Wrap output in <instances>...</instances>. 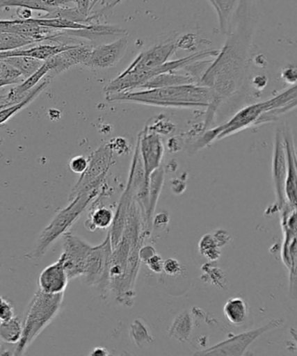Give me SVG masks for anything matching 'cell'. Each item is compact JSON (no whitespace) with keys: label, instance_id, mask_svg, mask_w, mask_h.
I'll list each match as a JSON object with an SVG mask.
<instances>
[{"label":"cell","instance_id":"8d00e7d4","mask_svg":"<svg viewBox=\"0 0 297 356\" xmlns=\"http://www.w3.org/2000/svg\"><path fill=\"white\" fill-rule=\"evenodd\" d=\"M163 261L161 255L155 254L150 259H148L145 264L152 272L155 273V274H161L163 272Z\"/></svg>","mask_w":297,"mask_h":356},{"label":"cell","instance_id":"9c48e42d","mask_svg":"<svg viewBox=\"0 0 297 356\" xmlns=\"http://www.w3.org/2000/svg\"><path fill=\"white\" fill-rule=\"evenodd\" d=\"M113 248L109 233L104 241L98 246H92L86 258L84 276L86 284L98 286L102 293L109 289V264Z\"/></svg>","mask_w":297,"mask_h":356},{"label":"cell","instance_id":"d6986e66","mask_svg":"<svg viewBox=\"0 0 297 356\" xmlns=\"http://www.w3.org/2000/svg\"><path fill=\"white\" fill-rule=\"evenodd\" d=\"M165 181V169L161 167L156 170L152 172L150 176V181H148V209L145 218L146 222V231L145 234L150 236L153 228V217L154 216L155 209H156L159 197H160L162 188H163Z\"/></svg>","mask_w":297,"mask_h":356},{"label":"cell","instance_id":"d6a6232c","mask_svg":"<svg viewBox=\"0 0 297 356\" xmlns=\"http://www.w3.org/2000/svg\"><path fill=\"white\" fill-rule=\"evenodd\" d=\"M15 316V307L11 300L5 296H0V323L12 319Z\"/></svg>","mask_w":297,"mask_h":356},{"label":"cell","instance_id":"ab89813d","mask_svg":"<svg viewBox=\"0 0 297 356\" xmlns=\"http://www.w3.org/2000/svg\"><path fill=\"white\" fill-rule=\"evenodd\" d=\"M169 222V216L167 213L162 212L153 217V226L157 228H164Z\"/></svg>","mask_w":297,"mask_h":356},{"label":"cell","instance_id":"7402d4cb","mask_svg":"<svg viewBox=\"0 0 297 356\" xmlns=\"http://www.w3.org/2000/svg\"><path fill=\"white\" fill-rule=\"evenodd\" d=\"M197 84L195 79L188 74H181L177 72H164L154 76L145 83L139 90L166 88V86Z\"/></svg>","mask_w":297,"mask_h":356},{"label":"cell","instance_id":"ffe728a7","mask_svg":"<svg viewBox=\"0 0 297 356\" xmlns=\"http://www.w3.org/2000/svg\"><path fill=\"white\" fill-rule=\"evenodd\" d=\"M74 0H0V9L6 8H22L48 13L63 8Z\"/></svg>","mask_w":297,"mask_h":356},{"label":"cell","instance_id":"836d02e7","mask_svg":"<svg viewBox=\"0 0 297 356\" xmlns=\"http://www.w3.org/2000/svg\"><path fill=\"white\" fill-rule=\"evenodd\" d=\"M88 165V159L79 155L72 159L69 162V168L74 174L82 175L86 170Z\"/></svg>","mask_w":297,"mask_h":356},{"label":"cell","instance_id":"681fc988","mask_svg":"<svg viewBox=\"0 0 297 356\" xmlns=\"http://www.w3.org/2000/svg\"><path fill=\"white\" fill-rule=\"evenodd\" d=\"M0 206H1V204H0Z\"/></svg>","mask_w":297,"mask_h":356},{"label":"cell","instance_id":"f1b7e54d","mask_svg":"<svg viewBox=\"0 0 297 356\" xmlns=\"http://www.w3.org/2000/svg\"><path fill=\"white\" fill-rule=\"evenodd\" d=\"M36 43L31 38L19 34L0 33V51L22 49V47Z\"/></svg>","mask_w":297,"mask_h":356},{"label":"cell","instance_id":"4316f807","mask_svg":"<svg viewBox=\"0 0 297 356\" xmlns=\"http://www.w3.org/2000/svg\"><path fill=\"white\" fill-rule=\"evenodd\" d=\"M22 321L18 316L0 323V341L9 344H18L22 337Z\"/></svg>","mask_w":297,"mask_h":356},{"label":"cell","instance_id":"f6af8a7d","mask_svg":"<svg viewBox=\"0 0 297 356\" xmlns=\"http://www.w3.org/2000/svg\"><path fill=\"white\" fill-rule=\"evenodd\" d=\"M265 77H262V76H259V77L255 78L254 82L255 86H257V88H264V86L267 84V81L264 82Z\"/></svg>","mask_w":297,"mask_h":356},{"label":"cell","instance_id":"1f68e13d","mask_svg":"<svg viewBox=\"0 0 297 356\" xmlns=\"http://www.w3.org/2000/svg\"><path fill=\"white\" fill-rule=\"evenodd\" d=\"M202 275L201 278L202 281L218 286V288H224L226 286V275L222 269L210 264H206L202 266Z\"/></svg>","mask_w":297,"mask_h":356},{"label":"cell","instance_id":"7bdbcfd3","mask_svg":"<svg viewBox=\"0 0 297 356\" xmlns=\"http://www.w3.org/2000/svg\"><path fill=\"white\" fill-rule=\"evenodd\" d=\"M16 13L19 16V19L22 20L29 19L33 16L32 10L27 8H18Z\"/></svg>","mask_w":297,"mask_h":356},{"label":"cell","instance_id":"ac0fdd59","mask_svg":"<svg viewBox=\"0 0 297 356\" xmlns=\"http://www.w3.org/2000/svg\"><path fill=\"white\" fill-rule=\"evenodd\" d=\"M69 278L65 270L63 264L60 259L54 264L47 266L40 273L39 277V286L41 291L58 295L64 293L68 285Z\"/></svg>","mask_w":297,"mask_h":356},{"label":"cell","instance_id":"8992f818","mask_svg":"<svg viewBox=\"0 0 297 356\" xmlns=\"http://www.w3.org/2000/svg\"><path fill=\"white\" fill-rule=\"evenodd\" d=\"M219 51L208 50L197 51L188 57L179 58V60H168L160 67L154 69L144 74H134V72H122L118 77L110 81L105 88L106 95L113 93L136 91L143 86L145 83L154 78V76L164 74V72H176L188 67L193 62L206 60V58H215Z\"/></svg>","mask_w":297,"mask_h":356},{"label":"cell","instance_id":"2e32d148","mask_svg":"<svg viewBox=\"0 0 297 356\" xmlns=\"http://www.w3.org/2000/svg\"><path fill=\"white\" fill-rule=\"evenodd\" d=\"M93 48L85 44H74L70 49L61 51L47 60L50 65L51 70L47 74L46 79H53L61 72L67 70L76 65H84L88 63L90 54Z\"/></svg>","mask_w":297,"mask_h":356},{"label":"cell","instance_id":"52a82bcc","mask_svg":"<svg viewBox=\"0 0 297 356\" xmlns=\"http://www.w3.org/2000/svg\"><path fill=\"white\" fill-rule=\"evenodd\" d=\"M88 159L86 170L81 175L79 181L72 189L69 200L81 193L95 191L104 186L106 176L113 165V152L109 143L103 145Z\"/></svg>","mask_w":297,"mask_h":356},{"label":"cell","instance_id":"cb8c5ba5","mask_svg":"<svg viewBox=\"0 0 297 356\" xmlns=\"http://www.w3.org/2000/svg\"><path fill=\"white\" fill-rule=\"evenodd\" d=\"M49 83V79H45L44 81L40 82V84H38L35 88L31 90L20 102L13 104V105L9 106V107L6 106L5 108L0 110V125L8 122L9 119H11L13 115H15V114L19 113L24 107L29 105L34 99L37 98V97L40 95V92H42L44 90L47 88Z\"/></svg>","mask_w":297,"mask_h":356},{"label":"cell","instance_id":"6da1fadb","mask_svg":"<svg viewBox=\"0 0 297 356\" xmlns=\"http://www.w3.org/2000/svg\"><path fill=\"white\" fill-rule=\"evenodd\" d=\"M257 23L252 0H239L226 33L225 44L199 79L198 84L208 88L212 95L203 131L212 125L220 106L243 88Z\"/></svg>","mask_w":297,"mask_h":356},{"label":"cell","instance_id":"4fadbf2b","mask_svg":"<svg viewBox=\"0 0 297 356\" xmlns=\"http://www.w3.org/2000/svg\"><path fill=\"white\" fill-rule=\"evenodd\" d=\"M286 175L287 163L284 140H283L282 129L279 127L275 131L274 148H273L272 178L276 202H278L280 211L287 203L284 193Z\"/></svg>","mask_w":297,"mask_h":356},{"label":"cell","instance_id":"8fae6325","mask_svg":"<svg viewBox=\"0 0 297 356\" xmlns=\"http://www.w3.org/2000/svg\"><path fill=\"white\" fill-rule=\"evenodd\" d=\"M176 48L175 41L155 44L154 46L143 51L136 58L126 72H134L137 74H144L160 67L169 60V58L175 54Z\"/></svg>","mask_w":297,"mask_h":356},{"label":"cell","instance_id":"f546056e","mask_svg":"<svg viewBox=\"0 0 297 356\" xmlns=\"http://www.w3.org/2000/svg\"><path fill=\"white\" fill-rule=\"evenodd\" d=\"M130 337L137 348H141L146 344L153 342L150 330L143 320L136 319L133 321L130 326Z\"/></svg>","mask_w":297,"mask_h":356},{"label":"cell","instance_id":"d4e9b609","mask_svg":"<svg viewBox=\"0 0 297 356\" xmlns=\"http://www.w3.org/2000/svg\"><path fill=\"white\" fill-rule=\"evenodd\" d=\"M223 313L230 323L238 326V325L244 323L248 319V304L241 297H234L227 300L224 305Z\"/></svg>","mask_w":297,"mask_h":356},{"label":"cell","instance_id":"ba28073f","mask_svg":"<svg viewBox=\"0 0 297 356\" xmlns=\"http://www.w3.org/2000/svg\"><path fill=\"white\" fill-rule=\"evenodd\" d=\"M284 324L282 319H274L264 326L255 330L243 332V333L233 335L227 340L219 342L209 348L196 352L195 355H222L241 356L244 355L250 346L267 332L282 327Z\"/></svg>","mask_w":297,"mask_h":356},{"label":"cell","instance_id":"7dc6e473","mask_svg":"<svg viewBox=\"0 0 297 356\" xmlns=\"http://www.w3.org/2000/svg\"><path fill=\"white\" fill-rule=\"evenodd\" d=\"M122 1H123V0H115V1H113V2L112 3V4H111V5H109V6H108V8H113V6H115L116 5L120 4V2H122Z\"/></svg>","mask_w":297,"mask_h":356},{"label":"cell","instance_id":"484cf974","mask_svg":"<svg viewBox=\"0 0 297 356\" xmlns=\"http://www.w3.org/2000/svg\"><path fill=\"white\" fill-rule=\"evenodd\" d=\"M218 17L220 29L226 34L239 0H209Z\"/></svg>","mask_w":297,"mask_h":356},{"label":"cell","instance_id":"b9f144b4","mask_svg":"<svg viewBox=\"0 0 297 356\" xmlns=\"http://www.w3.org/2000/svg\"><path fill=\"white\" fill-rule=\"evenodd\" d=\"M184 181H182V179H172L171 188L175 195H182V193L185 191L186 184Z\"/></svg>","mask_w":297,"mask_h":356},{"label":"cell","instance_id":"30bf717a","mask_svg":"<svg viewBox=\"0 0 297 356\" xmlns=\"http://www.w3.org/2000/svg\"><path fill=\"white\" fill-rule=\"evenodd\" d=\"M63 236V252L58 259L63 264L69 280L81 277L84 275L86 258L92 246L71 232H67Z\"/></svg>","mask_w":297,"mask_h":356},{"label":"cell","instance_id":"ee69618b","mask_svg":"<svg viewBox=\"0 0 297 356\" xmlns=\"http://www.w3.org/2000/svg\"><path fill=\"white\" fill-rule=\"evenodd\" d=\"M91 355H109V352L106 348H95L91 353Z\"/></svg>","mask_w":297,"mask_h":356},{"label":"cell","instance_id":"f35d334b","mask_svg":"<svg viewBox=\"0 0 297 356\" xmlns=\"http://www.w3.org/2000/svg\"><path fill=\"white\" fill-rule=\"evenodd\" d=\"M212 234L220 248L226 246L231 239L229 233L223 229L216 230V232H214V234Z\"/></svg>","mask_w":297,"mask_h":356},{"label":"cell","instance_id":"5b68a950","mask_svg":"<svg viewBox=\"0 0 297 356\" xmlns=\"http://www.w3.org/2000/svg\"><path fill=\"white\" fill-rule=\"evenodd\" d=\"M104 186L95 191L81 193L74 199L69 200L68 205L58 211L51 222L41 232L35 247L26 257L33 260H40L44 257L55 241L70 230L90 204H92L93 200L101 195Z\"/></svg>","mask_w":297,"mask_h":356},{"label":"cell","instance_id":"3957f363","mask_svg":"<svg viewBox=\"0 0 297 356\" xmlns=\"http://www.w3.org/2000/svg\"><path fill=\"white\" fill-rule=\"evenodd\" d=\"M296 106V85L292 86L291 88L271 99L245 106L238 111L229 122L223 123L215 129H207L201 139L196 141L193 147L196 150L202 149L212 144L214 141L225 139V138L239 133L240 131L246 129L248 127H255L259 118L267 111L282 108V107H289L293 109Z\"/></svg>","mask_w":297,"mask_h":356},{"label":"cell","instance_id":"83f0119b","mask_svg":"<svg viewBox=\"0 0 297 356\" xmlns=\"http://www.w3.org/2000/svg\"><path fill=\"white\" fill-rule=\"evenodd\" d=\"M2 61L17 69L22 74V77L25 79L29 78V76L39 70L44 63V61L36 60V58L23 56L11 57Z\"/></svg>","mask_w":297,"mask_h":356},{"label":"cell","instance_id":"9a60e30c","mask_svg":"<svg viewBox=\"0 0 297 356\" xmlns=\"http://www.w3.org/2000/svg\"><path fill=\"white\" fill-rule=\"evenodd\" d=\"M0 33H15L29 37L35 40L36 43L64 35L63 31L37 25L33 22L32 18L26 20H0Z\"/></svg>","mask_w":297,"mask_h":356},{"label":"cell","instance_id":"e0dca14e","mask_svg":"<svg viewBox=\"0 0 297 356\" xmlns=\"http://www.w3.org/2000/svg\"><path fill=\"white\" fill-rule=\"evenodd\" d=\"M283 140L286 154L287 175L284 186V193L287 202L290 206L296 207V153L295 143L290 127L282 129Z\"/></svg>","mask_w":297,"mask_h":356},{"label":"cell","instance_id":"bcb514c9","mask_svg":"<svg viewBox=\"0 0 297 356\" xmlns=\"http://www.w3.org/2000/svg\"><path fill=\"white\" fill-rule=\"evenodd\" d=\"M15 85L13 82L6 81L5 79L0 78V88H4V86Z\"/></svg>","mask_w":297,"mask_h":356},{"label":"cell","instance_id":"7c38bea8","mask_svg":"<svg viewBox=\"0 0 297 356\" xmlns=\"http://www.w3.org/2000/svg\"><path fill=\"white\" fill-rule=\"evenodd\" d=\"M137 143L139 145L145 177H146L148 182L152 172L156 170L161 165L164 157V145L162 143L160 134L150 132L147 129H145L139 134Z\"/></svg>","mask_w":297,"mask_h":356},{"label":"cell","instance_id":"c3c4849f","mask_svg":"<svg viewBox=\"0 0 297 356\" xmlns=\"http://www.w3.org/2000/svg\"><path fill=\"white\" fill-rule=\"evenodd\" d=\"M0 347H1V341H0Z\"/></svg>","mask_w":297,"mask_h":356},{"label":"cell","instance_id":"e575fe53","mask_svg":"<svg viewBox=\"0 0 297 356\" xmlns=\"http://www.w3.org/2000/svg\"><path fill=\"white\" fill-rule=\"evenodd\" d=\"M176 48L182 50H195L197 44V38L193 34H186V35L179 38L175 41Z\"/></svg>","mask_w":297,"mask_h":356},{"label":"cell","instance_id":"603a6c76","mask_svg":"<svg viewBox=\"0 0 297 356\" xmlns=\"http://www.w3.org/2000/svg\"><path fill=\"white\" fill-rule=\"evenodd\" d=\"M193 328L192 314L188 310H183L175 318L168 330L170 338L176 341L184 342L188 341Z\"/></svg>","mask_w":297,"mask_h":356},{"label":"cell","instance_id":"5bb4252c","mask_svg":"<svg viewBox=\"0 0 297 356\" xmlns=\"http://www.w3.org/2000/svg\"><path fill=\"white\" fill-rule=\"evenodd\" d=\"M129 39L122 35L111 43L103 44L93 48L86 67L99 69H108L115 67L125 56Z\"/></svg>","mask_w":297,"mask_h":356},{"label":"cell","instance_id":"74e56055","mask_svg":"<svg viewBox=\"0 0 297 356\" xmlns=\"http://www.w3.org/2000/svg\"><path fill=\"white\" fill-rule=\"evenodd\" d=\"M282 77L289 85H296L297 79V69L296 65H289L283 69Z\"/></svg>","mask_w":297,"mask_h":356},{"label":"cell","instance_id":"4dcf8cb0","mask_svg":"<svg viewBox=\"0 0 297 356\" xmlns=\"http://www.w3.org/2000/svg\"><path fill=\"white\" fill-rule=\"evenodd\" d=\"M200 253L210 261H218L222 252L212 234L203 235L199 243Z\"/></svg>","mask_w":297,"mask_h":356},{"label":"cell","instance_id":"60d3db41","mask_svg":"<svg viewBox=\"0 0 297 356\" xmlns=\"http://www.w3.org/2000/svg\"><path fill=\"white\" fill-rule=\"evenodd\" d=\"M156 254L154 248L152 246H141L139 250L140 261L146 264L148 259H150L153 255Z\"/></svg>","mask_w":297,"mask_h":356},{"label":"cell","instance_id":"d590c367","mask_svg":"<svg viewBox=\"0 0 297 356\" xmlns=\"http://www.w3.org/2000/svg\"><path fill=\"white\" fill-rule=\"evenodd\" d=\"M182 271V266L177 260L169 258L163 261V272L168 275H177Z\"/></svg>","mask_w":297,"mask_h":356},{"label":"cell","instance_id":"277c9868","mask_svg":"<svg viewBox=\"0 0 297 356\" xmlns=\"http://www.w3.org/2000/svg\"><path fill=\"white\" fill-rule=\"evenodd\" d=\"M64 293L50 295L41 290L34 293L27 307L22 327V337L15 349L16 355L25 354L37 337L53 323L61 309Z\"/></svg>","mask_w":297,"mask_h":356},{"label":"cell","instance_id":"7a4b0ae2","mask_svg":"<svg viewBox=\"0 0 297 356\" xmlns=\"http://www.w3.org/2000/svg\"><path fill=\"white\" fill-rule=\"evenodd\" d=\"M106 99L109 102L134 103L151 106L208 108L212 102V95L206 86L188 84L113 93L106 95Z\"/></svg>","mask_w":297,"mask_h":356},{"label":"cell","instance_id":"44dd1931","mask_svg":"<svg viewBox=\"0 0 297 356\" xmlns=\"http://www.w3.org/2000/svg\"><path fill=\"white\" fill-rule=\"evenodd\" d=\"M113 218H115V213L112 209L99 206L95 200L86 218L85 227L90 232H95L97 229L104 230L112 226Z\"/></svg>","mask_w":297,"mask_h":356}]
</instances>
